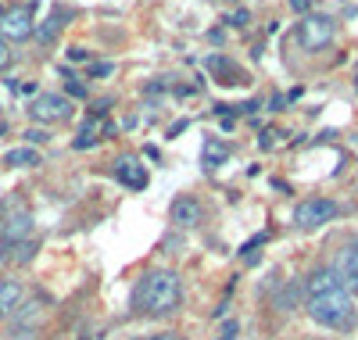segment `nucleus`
I'll list each match as a JSON object with an SVG mask.
<instances>
[{"label": "nucleus", "instance_id": "f257e3e1", "mask_svg": "<svg viewBox=\"0 0 358 340\" xmlns=\"http://www.w3.org/2000/svg\"><path fill=\"white\" fill-rule=\"evenodd\" d=\"M183 301V283L172 269H147L133 287V308L140 316H172Z\"/></svg>", "mask_w": 358, "mask_h": 340}, {"label": "nucleus", "instance_id": "f03ea898", "mask_svg": "<svg viewBox=\"0 0 358 340\" xmlns=\"http://www.w3.org/2000/svg\"><path fill=\"white\" fill-rule=\"evenodd\" d=\"M305 312L312 323L326 326V330H351L355 326V301L348 290H334V294H319L308 297Z\"/></svg>", "mask_w": 358, "mask_h": 340}, {"label": "nucleus", "instance_id": "7ed1b4c3", "mask_svg": "<svg viewBox=\"0 0 358 340\" xmlns=\"http://www.w3.org/2000/svg\"><path fill=\"white\" fill-rule=\"evenodd\" d=\"M337 36V22L330 15H301V25H297V40H301L305 50H322Z\"/></svg>", "mask_w": 358, "mask_h": 340}, {"label": "nucleus", "instance_id": "20e7f679", "mask_svg": "<svg viewBox=\"0 0 358 340\" xmlns=\"http://www.w3.org/2000/svg\"><path fill=\"white\" fill-rule=\"evenodd\" d=\"M334 219H337V204L326 201V197H308V201L297 204V211H294V222L301 229H319V226L334 222Z\"/></svg>", "mask_w": 358, "mask_h": 340}, {"label": "nucleus", "instance_id": "39448f33", "mask_svg": "<svg viewBox=\"0 0 358 340\" xmlns=\"http://www.w3.org/2000/svg\"><path fill=\"white\" fill-rule=\"evenodd\" d=\"M43 301L40 297H33V301H22L15 312L8 316L11 319V337L15 340H25V337H33L36 330H40V323H43Z\"/></svg>", "mask_w": 358, "mask_h": 340}, {"label": "nucleus", "instance_id": "423d86ee", "mask_svg": "<svg viewBox=\"0 0 358 340\" xmlns=\"http://www.w3.org/2000/svg\"><path fill=\"white\" fill-rule=\"evenodd\" d=\"M72 101L69 97H62V94H40L33 104H29V115H33L36 122H65V118H72Z\"/></svg>", "mask_w": 358, "mask_h": 340}, {"label": "nucleus", "instance_id": "0eeeda50", "mask_svg": "<svg viewBox=\"0 0 358 340\" xmlns=\"http://www.w3.org/2000/svg\"><path fill=\"white\" fill-rule=\"evenodd\" d=\"M334 269L341 276V283L348 294H358V240H348L341 251L334 255Z\"/></svg>", "mask_w": 358, "mask_h": 340}, {"label": "nucleus", "instance_id": "6e6552de", "mask_svg": "<svg viewBox=\"0 0 358 340\" xmlns=\"http://www.w3.org/2000/svg\"><path fill=\"white\" fill-rule=\"evenodd\" d=\"M0 36H4L8 43L11 40H29V36H33V11H29V8L4 11V18H0Z\"/></svg>", "mask_w": 358, "mask_h": 340}, {"label": "nucleus", "instance_id": "1a4fd4ad", "mask_svg": "<svg viewBox=\"0 0 358 340\" xmlns=\"http://www.w3.org/2000/svg\"><path fill=\"white\" fill-rule=\"evenodd\" d=\"M172 222H176V226H183V229L201 226V222H204V208H201V201H197V197H176V201H172Z\"/></svg>", "mask_w": 358, "mask_h": 340}, {"label": "nucleus", "instance_id": "9d476101", "mask_svg": "<svg viewBox=\"0 0 358 340\" xmlns=\"http://www.w3.org/2000/svg\"><path fill=\"white\" fill-rule=\"evenodd\" d=\"M305 290H308V297H319V294L344 290V283H341V276H337L334 265H322V269H315L308 280H305Z\"/></svg>", "mask_w": 358, "mask_h": 340}, {"label": "nucleus", "instance_id": "9b49d317", "mask_svg": "<svg viewBox=\"0 0 358 340\" xmlns=\"http://www.w3.org/2000/svg\"><path fill=\"white\" fill-rule=\"evenodd\" d=\"M115 179L122 183V187H133V190L147 187V172H143V165L133 158V154H122V158L115 162Z\"/></svg>", "mask_w": 358, "mask_h": 340}, {"label": "nucleus", "instance_id": "f8f14e48", "mask_svg": "<svg viewBox=\"0 0 358 340\" xmlns=\"http://www.w3.org/2000/svg\"><path fill=\"white\" fill-rule=\"evenodd\" d=\"M0 233H4V243H22L29 233H33V215H29V211L8 215L4 226H0Z\"/></svg>", "mask_w": 358, "mask_h": 340}, {"label": "nucleus", "instance_id": "ddd939ff", "mask_svg": "<svg viewBox=\"0 0 358 340\" xmlns=\"http://www.w3.org/2000/svg\"><path fill=\"white\" fill-rule=\"evenodd\" d=\"M25 301V287L18 280H0V316H11Z\"/></svg>", "mask_w": 358, "mask_h": 340}, {"label": "nucleus", "instance_id": "4468645a", "mask_svg": "<svg viewBox=\"0 0 358 340\" xmlns=\"http://www.w3.org/2000/svg\"><path fill=\"white\" fill-rule=\"evenodd\" d=\"M208 69H212L215 76H222L219 83H226V86H241V83L248 79V76H244V69H236L229 57H219V54H215L212 61H208Z\"/></svg>", "mask_w": 358, "mask_h": 340}, {"label": "nucleus", "instance_id": "2eb2a0df", "mask_svg": "<svg viewBox=\"0 0 358 340\" xmlns=\"http://www.w3.org/2000/svg\"><path fill=\"white\" fill-rule=\"evenodd\" d=\"M4 165H15V169H33V165H40V154H36L33 147H15V150H8V154H4Z\"/></svg>", "mask_w": 358, "mask_h": 340}, {"label": "nucleus", "instance_id": "dca6fc26", "mask_svg": "<svg viewBox=\"0 0 358 340\" xmlns=\"http://www.w3.org/2000/svg\"><path fill=\"white\" fill-rule=\"evenodd\" d=\"M301 287H305V283L290 280V283L276 294V308H280V312H294V308H297V297H301Z\"/></svg>", "mask_w": 358, "mask_h": 340}, {"label": "nucleus", "instance_id": "f3484780", "mask_svg": "<svg viewBox=\"0 0 358 340\" xmlns=\"http://www.w3.org/2000/svg\"><path fill=\"white\" fill-rule=\"evenodd\" d=\"M65 18H69V11H57L54 18H47V22L36 29V40H40V43H50V40L57 36V29L65 25Z\"/></svg>", "mask_w": 358, "mask_h": 340}, {"label": "nucleus", "instance_id": "a211bd4d", "mask_svg": "<svg viewBox=\"0 0 358 340\" xmlns=\"http://www.w3.org/2000/svg\"><path fill=\"white\" fill-rule=\"evenodd\" d=\"M229 158V147L226 143H215V140H208L204 143V169H215Z\"/></svg>", "mask_w": 358, "mask_h": 340}, {"label": "nucleus", "instance_id": "6ab92c4d", "mask_svg": "<svg viewBox=\"0 0 358 340\" xmlns=\"http://www.w3.org/2000/svg\"><path fill=\"white\" fill-rule=\"evenodd\" d=\"M36 258V243L33 240H22V243H11V262H33Z\"/></svg>", "mask_w": 358, "mask_h": 340}, {"label": "nucleus", "instance_id": "aec40b11", "mask_svg": "<svg viewBox=\"0 0 358 340\" xmlns=\"http://www.w3.org/2000/svg\"><path fill=\"white\" fill-rule=\"evenodd\" d=\"M97 140H101V136H97L94 129H90V126H86V129H83V133H79V136L72 140V147H76V150H90V147H94Z\"/></svg>", "mask_w": 358, "mask_h": 340}, {"label": "nucleus", "instance_id": "412c9836", "mask_svg": "<svg viewBox=\"0 0 358 340\" xmlns=\"http://www.w3.org/2000/svg\"><path fill=\"white\" fill-rule=\"evenodd\" d=\"M108 76H115L111 61H97V65H90V79H108Z\"/></svg>", "mask_w": 358, "mask_h": 340}, {"label": "nucleus", "instance_id": "4be33fe9", "mask_svg": "<svg viewBox=\"0 0 358 340\" xmlns=\"http://www.w3.org/2000/svg\"><path fill=\"white\" fill-rule=\"evenodd\" d=\"M11 61H15V54H11V43H8L4 36H0V72H4V69H11Z\"/></svg>", "mask_w": 358, "mask_h": 340}, {"label": "nucleus", "instance_id": "5701e85b", "mask_svg": "<svg viewBox=\"0 0 358 340\" xmlns=\"http://www.w3.org/2000/svg\"><path fill=\"white\" fill-rule=\"evenodd\" d=\"M236 333H241V323H236V319H226L222 330H219V340H236Z\"/></svg>", "mask_w": 358, "mask_h": 340}, {"label": "nucleus", "instance_id": "b1692460", "mask_svg": "<svg viewBox=\"0 0 358 340\" xmlns=\"http://www.w3.org/2000/svg\"><path fill=\"white\" fill-rule=\"evenodd\" d=\"M229 25H236V29L251 25V11H233V15H229Z\"/></svg>", "mask_w": 358, "mask_h": 340}, {"label": "nucleus", "instance_id": "393cba45", "mask_svg": "<svg viewBox=\"0 0 358 340\" xmlns=\"http://www.w3.org/2000/svg\"><path fill=\"white\" fill-rule=\"evenodd\" d=\"M69 61L83 65V61H90V50H86V47H69Z\"/></svg>", "mask_w": 358, "mask_h": 340}, {"label": "nucleus", "instance_id": "a878e982", "mask_svg": "<svg viewBox=\"0 0 358 340\" xmlns=\"http://www.w3.org/2000/svg\"><path fill=\"white\" fill-rule=\"evenodd\" d=\"M290 8H294L297 15H308V8H312V0H290Z\"/></svg>", "mask_w": 358, "mask_h": 340}, {"label": "nucleus", "instance_id": "bb28decb", "mask_svg": "<svg viewBox=\"0 0 358 340\" xmlns=\"http://www.w3.org/2000/svg\"><path fill=\"white\" fill-rule=\"evenodd\" d=\"M69 94H72V97H86V86L76 83V79H69Z\"/></svg>", "mask_w": 358, "mask_h": 340}, {"label": "nucleus", "instance_id": "cd10ccee", "mask_svg": "<svg viewBox=\"0 0 358 340\" xmlns=\"http://www.w3.org/2000/svg\"><path fill=\"white\" fill-rule=\"evenodd\" d=\"M25 140H29V143H43V140H47V133H43V129H29V133H25Z\"/></svg>", "mask_w": 358, "mask_h": 340}, {"label": "nucleus", "instance_id": "c85d7f7f", "mask_svg": "<svg viewBox=\"0 0 358 340\" xmlns=\"http://www.w3.org/2000/svg\"><path fill=\"white\" fill-rule=\"evenodd\" d=\"M187 126H190V118H179V122H176V126L169 129V136H179V133H183Z\"/></svg>", "mask_w": 358, "mask_h": 340}, {"label": "nucleus", "instance_id": "c756f323", "mask_svg": "<svg viewBox=\"0 0 358 340\" xmlns=\"http://www.w3.org/2000/svg\"><path fill=\"white\" fill-rule=\"evenodd\" d=\"M108 111H111V101H97L94 104V115H108Z\"/></svg>", "mask_w": 358, "mask_h": 340}, {"label": "nucleus", "instance_id": "7c9ffc66", "mask_svg": "<svg viewBox=\"0 0 358 340\" xmlns=\"http://www.w3.org/2000/svg\"><path fill=\"white\" fill-rule=\"evenodd\" d=\"M136 340H176L172 333H151V337H136Z\"/></svg>", "mask_w": 358, "mask_h": 340}, {"label": "nucleus", "instance_id": "2f4dec72", "mask_svg": "<svg viewBox=\"0 0 358 340\" xmlns=\"http://www.w3.org/2000/svg\"><path fill=\"white\" fill-rule=\"evenodd\" d=\"M258 147H262V150H268V147H273V133H262V140H258Z\"/></svg>", "mask_w": 358, "mask_h": 340}, {"label": "nucleus", "instance_id": "473e14b6", "mask_svg": "<svg viewBox=\"0 0 358 340\" xmlns=\"http://www.w3.org/2000/svg\"><path fill=\"white\" fill-rule=\"evenodd\" d=\"M0 211H4V204H0Z\"/></svg>", "mask_w": 358, "mask_h": 340}, {"label": "nucleus", "instance_id": "72a5a7b5", "mask_svg": "<svg viewBox=\"0 0 358 340\" xmlns=\"http://www.w3.org/2000/svg\"><path fill=\"white\" fill-rule=\"evenodd\" d=\"M355 90H358V83H355Z\"/></svg>", "mask_w": 358, "mask_h": 340}]
</instances>
